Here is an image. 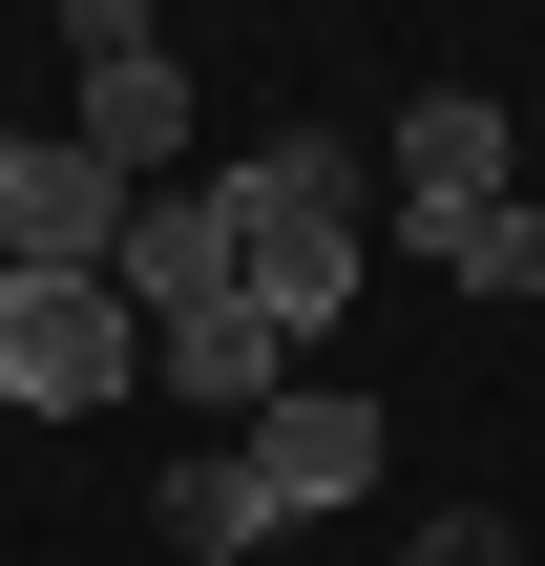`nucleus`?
<instances>
[{"mask_svg":"<svg viewBox=\"0 0 545 566\" xmlns=\"http://www.w3.org/2000/svg\"><path fill=\"white\" fill-rule=\"evenodd\" d=\"M147 399V315L105 273H0V420H105Z\"/></svg>","mask_w":545,"mask_h":566,"instance_id":"f257e3e1","label":"nucleus"},{"mask_svg":"<svg viewBox=\"0 0 545 566\" xmlns=\"http://www.w3.org/2000/svg\"><path fill=\"white\" fill-rule=\"evenodd\" d=\"M63 63H84V126H63V147H105L126 189H189V42H168L147 0H84Z\"/></svg>","mask_w":545,"mask_h":566,"instance_id":"f03ea898","label":"nucleus"},{"mask_svg":"<svg viewBox=\"0 0 545 566\" xmlns=\"http://www.w3.org/2000/svg\"><path fill=\"white\" fill-rule=\"evenodd\" d=\"M378 189H399V231H462V210H504L525 168H504V105L483 84H420L399 126H378Z\"/></svg>","mask_w":545,"mask_h":566,"instance_id":"7ed1b4c3","label":"nucleus"},{"mask_svg":"<svg viewBox=\"0 0 545 566\" xmlns=\"http://www.w3.org/2000/svg\"><path fill=\"white\" fill-rule=\"evenodd\" d=\"M126 210H147V189H126L105 147H63V126H42V147H21V189H0V273H126Z\"/></svg>","mask_w":545,"mask_h":566,"instance_id":"20e7f679","label":"nucleus"},{"mask_svg":"<svg viewBox=\"0 0 545 566\" xmlns=\"http://www.w3.org/2000/svg\"><path fill=\"white\" fill-rule=\"evenodd\" d=\"M105 294H126L147 336L231 315V189H210V168H189V189H147V210H126V273H105Z\"/></svg>","mask_w":545,"mask_h":566,"instance_id":"39448f33","label":"nucleus"},{"mask_svg":"<svg viewBox=\"0 0 545 566\" xmlns=\"http://www.w3.org/2000/svg\"><path fill=\"white\" fill-rule=\"evenodd\" d=\"M231 294L315 357V336L357 315V210H231Z\"/></svg>","mask_w":545,"mask_h":566,"instance_id":"423d86ee","label":"nucleus"},{"mask_svg":"<svg viewBox=\"0 0 545 566\" xmlns=\"http://www.w3.org/2000/svg\"><path fill=\"white\" fill-rule=\"evenodd\" d=\"M378 399H273L252 420V483H273V525H336V504H378Z\"/></svg>","mask_w":545,"mask_h":566,"instance_id":"0eeeda50","label":"nucleus"},{"mask_svg":"<svg viewBox=\"0 0 545 566\" xmlns=\"http://www.w3.org/2000/svg\"><path fill=\"white\" fill-rule=\"evenodd\" d=\"M147 378H168V399H210V420H273V399H294V336H273V315L231 294V315H189V336H147Z\"/></svg>","mask_w":545,"mask_h":566,"instance_id":"6e6552de","label":"nucleus"},{"mask_svg":"<svg viewBox=\"0 0 545 566\" xmlns=\"http://www.w3.org/2000/svg\"><path fill=\"white\" fill-rule=\"evenodd\" d=\"M210 189H231V210H378V147H357V126H273V147H231Z\"/></svg>","mask_w":545,"mask_h":566,"instance_id":"1a4fd4ad","label":"nucleus"},{"mask_svg":"<svg viewBox=\"0 0 545 566\" xmlns=\"http://www.w3.org/2000/svg\"><path fill=\"white\" fill-rule=\"evenodd\" d=\"M147 525H168V546H189V566H252V546H273V483H252V441H189Z\"/></svg>","mask_w":545,"mask_h":566,"instance_id":"9d476101","label":"nucleus"},{"mask_svg":"<svg viewBox=\"0 0 545 566\" xmlns=\"http://www.w3.org/2000/svg\"><path fill=\"white\" fill-rule=\"evenodd\" d=\"M420 273H441V294H483V315H525V294H545V210L504 189V210H462V231H420Z\"/></svg>","mask_w":545,"mask_h":566,"instance_id":"9b49d317","label":"nucleus"},{"mask_svg":"<svg viewBox=\"0 0 545 566\" xmlns=\"http://www.w3.org/2000/svg\"><path fill=\"white\" fill-rule=\"evenodd\" d=\"M399 566H525V525H504V504H441V525H420Z\"/></svg>","mask_w":545,"mask_h":566,"instance_id":"f8f14e48","label":"nucleus"},{"mask_svg":"<svg viewBox=\"0 0 545 566\" xmlns=\"http://www.w3.org/2000/svg\"><path fill=\"white\" fill-rule=\"evenodd\" d=\"M21 147H42V126H0V189H21Z\"/></svg>","mask_w":545,"mask_h":566,"instance_id":"ddd939ff","label":"nucleus"}]
</instances>
